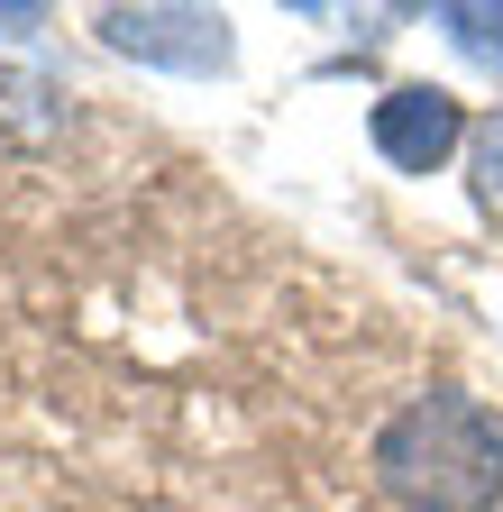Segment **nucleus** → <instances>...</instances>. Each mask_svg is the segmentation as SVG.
Returning <instances> with one entry per match:
<instances>
[{
	"label": "nucleus",
	"mask_w": 503,
	"mask_h": 512,
	"mask_svg": "<svg viewBox=\"0 0 503 512\" xmlns=\"http://www.w3.org/2000/svg\"><path fill=\"white\" fill-rule=\"evenodd\" d=\"M110 55H138V64H165V74H229V19L220 10H183V0H147V10H101L92 19Z\"/></svg>",
	"instance_id": "f03ea898"
},
{
	"label": "nucleus",
	"mask_w": 503,
	"mask_h": 512,
	"mask_svg": "<svg viewBox=\"0 0 503 512\" xmlns=\"http://www.w3.org/2000/svg\"><path fill=\"white\" fill-rule=\"evenodd\" d=\"M467 147H476V202H485V211H503V110L476 128Z\"/></svg>",
	"instance_id": "39448f33"
},
{
	"label": "nucleus",
	"mask_w": 503,
	"mask_h": 512,
	"mask_svg": "<svg viewBox=\"0 0 503 512\" xmlns=\"http://www.w3.org/2000/svg\"><path fill=\"white\" fill-rule=\"evenodd\" d=\"M375 485L403 512H494L503 503V412L430 384L375 430Z\"/></svg>",
	"instance_id": "f257e3e1"
},
{
	"label": "nucleus",
	"mask_w": 503,
	"mask_h": 512,
	"mask_svg": "<svg viewBox=\"0 0 503 512\" xmlns=\"http://www.w3.org/2000/svg\"><path fill=\"white\" fill-rule=\"evenodd\" d=\"M375 156H385L394 174H439L476 128H467V101L439 92V83H394L385 101H375Z\"/></svg>",
	"instance_id": "7ed1b4c3"
},
{
	"label": "nucleus",
	"mask_w": 503,
	"mask_h": 512,
	"mask_svg": "<svg viewBox=\"0 0 503 512\" xmlns=\"http://www.w3.org/2000/svg\"><path fill=\"white\" fill-rule=\"evenodd\" d=\"M430 19H439V37H449L485 83H503V10H494V0H439Z\"/></svg>",
	"instance_id": "20e7f679"
}]
</instances>
